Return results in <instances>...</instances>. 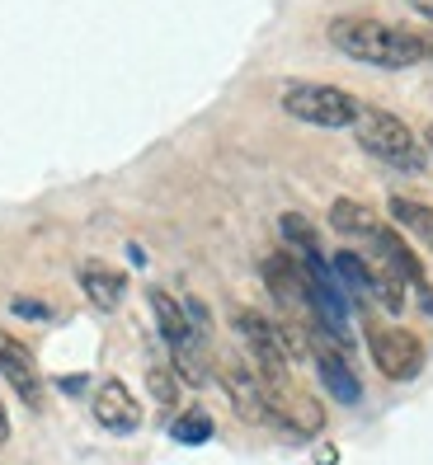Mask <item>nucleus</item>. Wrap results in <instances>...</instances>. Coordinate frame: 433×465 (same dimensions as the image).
<instances>
[{
  "instance_id": "20e7f679",
  "label": "nucleus",
  "mask_w": 433,
  "mask_h": 465,
  "mask_svg": "<svg viewBox=\"0 0 433 465\" xmlns=\"http://www.w3.org/2000/svg\"><path fill=\"white\" fill-rule=\"evenodd\" d=\"M368 352L387 381H415L424 367V343L396 324H368Z\"/></svg>"
},
{
  "instance_id": "0eeeda50",
  "label": "nucleus",
  "mask_w": 433,
  "mask_h": 465,
  "mask_svg": "<svg viewBox=\"0 0 433 465\" xmlns=\"http://www.w3.org/2000/svg\"><path fill=\"white\" fill-rule=\"evenodd\" d=\"M311 358H316V371H320V381H325V391H330L339 404H358V400H363L358 376H354V367H348L344 348H339L335 339H325L320 330H311Z\"/></svg>"
},
{
  "instance_id": "6e6552de",
  "label": "nucleus",
  "mask_w": 433,
  "mask_h": 465,
  "mask_svg": "<svg viewBox=\"0 0 433 465\" xmlns=\"http://www.w3.org/2000/svg\"><path fill=\"white\" fill-rule=\"evenodd\" d=\"M264 282H268V292L278 296V306L311 315V282H307V268H302L297 254H287V250L268 254L264 259Z\"/></svg>"
},
{
  "instance_id": "7ed1b4c3",
  "label": "nucleus",
  "mask_w": 433,
  "mask_h": 465,
  "mask_svg": "<svg viewBox=\"0 0 433 465\" xmlns=\"http://www.w3.org/2000/svg\"><path fill=\"white\" fill-rule=\"evenodd\" d=\"M358 99L339 85H320V80H302V85L283 90V114L311 127H354L358 123Z\"/></svg>"
},
{
  "instance_id": "a211bd4d",
  "label": "nucleus",
  "mask_w": 433,
  "mask_h": 465,
  "mask_svg": "<svg viewBox=\"0 0 433 465\" xmlns=\"http://www.w3.org/2000/svg\"><path fill=\"white\" fill-rule=\"evenodd\" d=\"M175 442H184V447H198V442H207L212 437V419L203 414V409H188V414H179L175 419Z\"/></svg>"
},
{
  "instance_id": "6ab92c4d",
  "label": "nucleus",
  "mask_w": 433,
  "mask_h": 465,
  "mask_svg": "<svg viewBox=\"0 0 433 465\" xmlns=\"http://www.w3.org/2000/svg\"><path fill=\"white\" fill-rule=\"evenodd\" d=\"M146 386H151V395H156V404H160V409H170V404L179 400V386H175L170 367H160V362L146 371Z\"/></svg>"
},
{
  "instance_id": "4468645a",
  "label": "nucleus",
  "mask_w": 433,
  "mask_h": 465,
  "mask_svg": "<svg viewBox=\"0 0 433 465\" xmlns=\"http://www.w3.org/2000/svg\"><path fill=\"white\" fill-rule=\"evenodd\" d=\"M335 272H339V287H348L354 296H377V278H372V263L354 250H339L335 254Z\"/></svg>"
},
{
  "instance_id": "f257e3e1",
  "label": "nucleus",
  "mask_w": 433,
  "mask_h": 465,
  "mask_svg": "<svg viewBox=\"0 0 433 465\" xmlns=\"http://www.w3.org/2000/svg\"><path fill=\"white\" fill-rule=\"evenodd\" d=\"M330 43L344 52L348 62L382 66V71H405V66L424 62V34L396 29V24H382V19L344 15V19L330 24Z\"/></svg>"
},
{
  "instance_id": "412c9836",
  "label": "nucleus",
  "mask_w": 433,
  "mask_h": 465,
  "mask_svg": "<svg viewBox=\"0 0 433 465\" xmlns=\"http://www.w3.org/2000/svg\"><path fill=\"white\" fill-rule=\"evenodd\" d=\"M410 5H415V10H419V15L433 24V0H410Z\"/></svg>"
},
{
  "instance_id": "423d86ee",
  "label": "nucleus",
  "mask_w": 433,
  "mask_h": 465,
  "mask_svg": "<svg viewBox=\"0 0 433 465\" xmlns=\"http://www.w3.org/2000/svg\"><path fill=\"white\" fill-rule=\"evenodd\" d=\"M368 259L372 263H382L387 272H396L400 282H410L415 292H424L428 296V278H424V263H419V254L405 244L391 226H377L372 235H368Z\"/></svg>"
},
{
  "instance_id": "9b49d317",
  "label": "nucleus",
  "mask_w": 433,
  "mask_h": 465,
  "mask_svg": "<svg viewBox=\"0 0 433 465\" xmlns=\"http://www.w3.org/2000/svg\"><path fill=\"white\" fill-rule=\"evenodd\" d=\"M146 301H151L156 324H160V339L170 343V352H179V348H203V343H207V339H198V334H194V324H188L184 301H175L166 287H146Z\"/></svg>"
},
{
  "instance_id": "9d476101",
  "label": "nucleus",
  "mask_w": 433,
  "mask_h": 465,
  "mask_svg": "<svg viewBox=\"0 0 433 465\" xmlns=\"http://www.w3.org/2000/svg\"><path fill=\"white\" fill-rule=\"evenodd\" d=\"M216 376H222V386L231 395V409H236L240 419H246V423H268V391H264V376L255 367L227 362Z\"/></svg>"
},
{
  "instance_id": "1a4fd4ad",
  "label": "nucleus",
  "mask_w": 433,
  "mask_h": 465,
  "mask_svg": "<svg viewBox=\"0 0 433 465\" xmlns=\"http://www.w3.org/2000/svg\"><path fill=\"white\" fill-rule=\"evenodd\" d=\"M0 376L15 386V395L29 404V409H38L43 404V376H38V362H34V352H29V343H19L15 334H5L0 330Z\"/></svg>"
},
{
  "instance_id": "5701e85b",
  "label": "nucleus",
  "mask_w": 433,
  "mask_h": 465,
  "mask_svg": "<svg viewBox=\"0 0 433 465\" xmlns=\"http://www.w3.org/2000/svg\"><path fill=\"white\" fill-rule=\"evenodd\" d=\"M424 62H433V34H424Z\"/></svg>"
},
{
  "instance_id": "b1692460",
  "label": "nucleus",
  "mask_w": 433,
  "mask_h": 465,
  "mask_svg": "<svg viewBox=\"0 0 433 465\" xmlns=\"http://www.w3.org/2000/svg\"><path fill=\"white\" fill-rule=\"evenodd\" d=\"M424 136H428V151H433V127H428V132H424Z\"/></svg>"
},
{
  "instance_id": "dca6fc26",
  "label": "nucleus",
  "mask_w": 433,
  "mask_h": 465,
  "mask_svg": "<svg viewBox=\"0 0 433 465\" xmlns=\"http://www.w3.org/2000/svg\"><path fill=\"white\" fill-rule=\"evenodd\" d=\"M391 222L396 226H405V231H415L428 250H433V207H424V203H415V198H391Z\"/></svg>"
},
{
  "instance_id": "f03ea898",
  "label": "nucleus",
  "mask_w": 433,
  "mask_h": 465,
  "mask_svg": "<svg viewBox=\"0 0 433 465\" xmlns=\"http://www.w3.org/2000/svg\"><path fill=\"white\" fill-rule=\"evenodd\" d=\"M354 136H358V146H363L368 155H377L382 165H391V170H400V174H419V170L428 165V146H424L396 114H387V108H377V104H363V108H358Z\"/></svg>"
},
{
  "instance_id": "4be33fe9",
  "label": "nucleus",
  "mask_w": 433,
  "mask_h": 465,
  "mask_svg": "<svg viewBox=\"0 0 433 465\" xmlns=\"http://www.w3.org/2000/svg\"><path fill=\"white\" fill-rule=\"evenodd\" d=\"M5 437H10V419H5V404H0V447H5Z\"/></svg>"
},
{
  "instance_id": "aec40b11",
  "label": "nucleus",
  "mask_w": 433,
  "mask_h": 465,
  "mask_svg": "<svg viewBox=\"0 0 433 465\" xmlns=\"http://www.w3.org/2000/svg\"><path fill=\"white\" fill-rule=\"evenodd\" d=\"M15 311H19V315H52L47 306H38V301H15Z\"/></svg>"
},
{
  "instance_id": "2eb2a0df",
  "label": "nucleus",
  "mask_w": 433,
  "mask_h": 465,
  "mask_svg": "<svg viewBox=\"0 0 433 465\" xmlns=\"http://www.w3.org/2000/svg\"><path fill=\"white\" fill-rule=\"evenodd\" d=\"M330 226L339 231V235H358V240H368L377 226H382V222H377V216L363 207V203H354V198H339L335 207H330Z\"/></svg>"
},
{
  "instance_id": "ddd939ff",
  "label": "nucleus",
  "mask_w": 433,
  "mask_h": 465,
  "mask_svg": "<svg viewBox=\"0 0 433 465\" xmlns=\"http://www.w3.org/2000/svg\"><path fill=\"white\" fill-rule=\"evenodd\" d=\"M80 287H86V296L95 301L99 311H114L123 301V292H127V278L114 272V268H104V263H86L80 268Z\"/></svg>"
},
{
  "instance_id": "f3484780",
  "label": "nucleus",
  "mask_w": 433,
  "mask_h": 465,
  "mask_svg": "<svg viewBox=\"0 0 433 465\" xmlns=\"http://www.w3.org/2000/svg\"><path fill=\"white\" fill-rule=\"evenodd\" d=\"M278 231H283V240L292 244L302 259H311V254H320V240H316V226L307 222V216H297V212H283V222H278Z\"/></svg>"
},
{
  "instance_id": "f8f14e48",
  "label": "nucleus",
  "mask_w": 433,
  "mask_h": 465,
  "mask_svg": "<svg viewBox=\"0 0 433 465\" xmlns=\"http://www.w3.org/2000/svg\"><path fill=\"white\" fill-rule=\"evenodd\" d=\"M95 419L108 432H137L142 428V404L132 400V391L123 386V381H104V386L95 391Z\"/></svg>"
},
{
  "instance_id": "39448f33",
  "label": "nucleus",
  "mask_w": 433,
  "mask_h": 465,
  "mask_svg": "<svg viewBox=\"0 0 433 465\" xmlns=\"http://www.w3.org/2000/svg\"><path fill=\"white\" fill-rule=\"evenodd\" d=\"M236 334L250 348V367L264 381H287V348L278 339V320H264L259 311H236Z\"/></svg>"
}]
</instances>
